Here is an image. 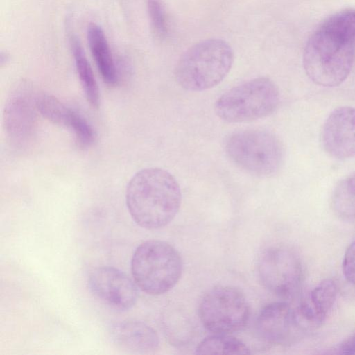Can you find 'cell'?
<instances>
[{"label":"cell","instance_id":"obj_1","mask_svg":"<svg viewBox=\"0 0 355 355\" xmlns=\"http://www.w3.org/2000/svg\"><path fill=\"white\" fill-rule=\"evenodd\" d=\"M126 205L134 221L156 230L169 224L179 211L182 193L175 177L165 169L150 167L137 172L125 192Z\"/></svg>","mask_w":355,"mask_h":355},{"label":"cell","instance_id":"obj_2","mask_svg":"<svg viewBox=\"0 0 355 355\" xmlns=\"http://www.w3.org/2000/svg\"><path fill=\"white\" fill-rule=\"evenodd\" d=\"M234 51L221 39L205 40L188 49L180 58L175 76L183 89L200 92L218 85L230 72Z\"/></svg>","mask_w":355,"mask_h":355},{"label":"cell","instance_id":"obj_3","mask_svg":"<svg viewBox=\"0 0 355 355\" xmlns=\"http://www.w3.org/2000/svg\"><path fill=\"white\" fill-rule=\"evenodd\" d=\"M355 44L323 26L309 39L303 55L304 70L315 84L340 85L352 69Z\"/></svg>","mask_w":355,"mask_h":355},{"label":"cell","instance_id":"obj_4","mask_svg":"<svg viewBox=\"0 0 355 355\" xmlns=\"http://www.w3.org/2000/svg\"><path fill=\"white\" fill-rule=\"evenodd\" d=\"M182 260L178 250L160 240H148L135 250L131 272L137 286L151 295H159L173 288L180 279Z\"/></svg>","mask_w":355,"mask_h":355},{"label":"cell","instance_id":"obj_5","mask_svg":"<svg viewBox=\"0 0 355 355\" xmlns=\"http://www.w3.org/2000/svg\"><path fill=\"white\" fill-rule=\"evenodd\" d=\"M225 150L236 166L250 174L268 177L281 168L284 148L273 133L258 129L237 131L226 139Z\"/></svg>","mask_w":355,"mask_h":355},{"label":"cell","instance_id":"obj_6","mask_svg":"<svg viewBox=\"0 0 355 355\" xmlns=\"http://www.w3.org/2000/svg\"><path fill=\"white\" fill-rule=\"evenodd\" d=\"M279 100L276 84L268 78L260 77L223 94L216 101L214 110L225 121L248 122L271 114L277 107Z\"/></svg>","mask_w":355,"mask_h":355},{"label":"cell","instance_id":"obj_7","mask_svg":"<svg viewBox=\"0 0 355 355\" xmlns=\"http://www.w3.org/2000/svg\"><path fill=\"white\" fill-rule=\"evenodd\" d=\"M199 317L205 329L214 334H230L243 329L250 308L244 294L230 286L209 290L199 305Z\"/></svg>","mask_w":355,"mask_h":355},{"label":"cell","instance_id":"obj_8","mask_svg":"<svg viewBox=\"0 0 355 355\" xmlns=\"http://www.w3.org/2000/svg\"><path fill=\"white\" fill-rule=\"evenodd\" d=\"M38 96L29 84L23 83L13 89L6 101L5 132L11 146L17 150H26L35 137Z\"/></svg>","mask_w":355,"mask_h":355},{"label":"cell","instance_id":"obj_9","mask_svg":"<svg viewBox=\"0 0 355 355\" xmlns=\"http://www.w3.org/2000/svg\"><path fill=\"white\" fill-rule=\"evenodd\" d=\"M258 275L263 286L282 297L293 295L300 284L302 267L290 250L272 247L264 250L258 261Z\"/></svg>","mask_w":355,"mask_h":355},{"label":"cell","instance_id":"obj_10","mask_svg":"<svg viewBox=\"0 0 355 355\" xmlns=\"http://www.w3.org/2000/svg\"><path fill=\"white\" fill-rule=\"evenodd\" d=\"M92 293L110 308L126 311L138 298V286L125 272L112 266L95 268L88 277Z\"/></svg>","mask_w":355,"mask_h":355},{"label":"cell","instance_id":"obj_11","mask_svg":"<svg viewBox=\"0 0 355 355\" xmlns=\"http://www.w3.org/2000/svg\"><path fill=\"white\" fill-rule=\"evenodd\" d=\"M256 327L264 341L275 345H291L304 332L295 310L285 302L264 306L258 315Z\"/></svg>","mask_w":355,"mask_h":355},{"label":"cell","instance_id":"obj_12","mask_svg":"<svg viewBox=\"0 0 355 355\" xmlns=\"http://www.w3.org/2000/svg\"><path fill=\"white\" fill-rule=\"evenodd\" d=\"M321 141L333 157H355V108L342 106L334 110L323 125Z\"/></svg>","mask_w":355,"mask_h":355},{"label":"cell","instance_id":"obj_13","mask_svg":"<svg viewBox=\"0 0 355 355\" xmlns=\"http://www.w3.org/2000/svg\"><path fill=\"white\" fill-rule=\"evenodd\" d=\"M110 334L118 348L130 353H150L159 346L156 331L139 320H128L115 323L111 327Z\"/></svg>","mask_w":355,"mask_h":355},{"label":"cell","instance_id":"obj_14","mask_svg":"<svg viewBox=\"0 0 355 355\" xmlns=\"http://www.w3.org/2000/svg\"><path fill=\"white\" fill-rule=\"evenodd\" d=\"M337 286L331 279H324L295 309L298 322L307 331L319 327L325 320L336 301Z\"/></svg>","mask_w":355,"mask_h":355},{"label":"cell","instance_id":"obj_15","mask_svg":"<svg viewBox=\"0 0 355 355\" xmlns=\"http://www.w3.org/2000/svg\"><path fill=\"white\" fill-rule=\"evenodd\" d=\"M87 40L103 80L109 85H114L118 81L116 65L101 27L95 23L89 24L87 28Z\"/></svg>","mask_w":355,"mask_h":355},{"label":"cell","instance_id":"obj_16","mask_svg":"<svg viewBox=\"0 0 355 355\" xmlns=\"http://www.w3.org/2000/svg\"><path fill=\"white\" fill-rule=\"evenodd\" d=\"M69 41L78 78L85 96L92 106L98 107L100 103L99 89L92 67L77 36L70 33Z\"/></svg>","mask_w":355,"mask_h":355},{"label":"cell","instance_id":"obj_17","mask_svg":"<svg viewBox=\"0 0 355 355\" xmlns=\"http://www.w3.org/2000/svg\"><path fill=\"white\" fill-rule=\"evenodd\" d=\"M198 354H250L248 347L241 340L227 334H214L197 346Z\"/></svg>","mask_w":355,"mask_h":355},{"label":"cell","instance_id":"obj_18","mask_svg":"<svg viewBox=\"0 0 355 355\" xmlns=\"http://www.w3.org/2000/svg\"><path fill=\"white\" fill-rule=\"evenodd\" d=\"M334 211L340 218L355 219V173L340 180L331 196Z\"/></svg>","mask_w":355,"mask_h":355},{"label":"cell","instance_id":"obj_19","mask_svg":"<svg viewBox=\"0 0 355 355\" xmlns=\"http://www.w3.org/2000/svg\"><path fill=\"white\" fill-rule=\"evenodd\" d=\"M37 108L40 114L51 123L70 129L78 114L59 99L49 94L39 96Z\"/></svg>","mask_w":355,"mask_h":355},{"label":"cell","instance_id":"obj_20","mask_svg":"<svg viewBox=\"0 0 355 355\" xmlns=\"http://www.w3.org/2000/svg\"><path fill=\"white\" fill-rule=\"evenodd\" d=\"M324 28L355 44V10L340 12L329 18Z\"/></svg>","mask_w":355,"mask_h":355},{"label":"cell","instance_id":"obj_21","mask_svg":"<svg viewBox=\"0 0 355 355\" xmlns=\"http://www.w3.org/2000/svg\"><path fill=\"white\" fill-rule=\"evenodd\" d=\"M148 12L154 33L160 38L168 33V19L165 7L161 0H148Z\"/></svg>","mask_w":355,"mask_h":355},{"label":"cell","instance_id":"obj_22","mask_svg":"<svg viewBox=\"0 0 355 355\" xmlns=\"http://www.w3.org/2000/svg\"><path fill=\"white\" fill-rule=\"evenodd\" d=\"M343 272L345 279L355 285V239L345 251L343 261Z\"/></svg>","mask_w":355,"mask_h":355},{"label":"cell","instance_id":"obj_23","mask_svg":"<svg viewBox=\"0 0 355 355\" xmlns=\"http://www.w3.org/2000/svg\"><path fill=\"white\" fill-rule=\"evenodd\" d=\"M338 353L341 354H355V333L344 340L338 346Z\"/></svg>","mask_w":355,"mask_h":355},{"label":"cell","instance_id":"obj_24","mask_svg":"<svg viewBox=\"0 0 355 355\" xmlns=\"http://www.w3.org/2000/svg\"><path fill=\"white\" fill-rule=\"evenodd\" d=\"M8 60V55H6V53L3 54V53H1V58H0L1 65H3L5 62H6V61Z\"/></svg>","mask_w":355,"mask_h":355}]
</instances>
